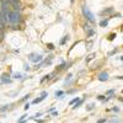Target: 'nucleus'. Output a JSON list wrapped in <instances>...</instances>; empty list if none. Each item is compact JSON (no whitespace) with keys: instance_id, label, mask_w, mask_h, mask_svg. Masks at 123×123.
<instances>
[{"instance_id":"f704fd0d","label":"nucleus","mask_w":123,"mask_h":123,"mask_svg":"<svg viewBox=\"0 0 123 123\" xmlns=\"http://www.w3.org/2000/svg\"><path fill=\"white\" fill-rule=\"evenodd\" d=\"M52 116H58V112L57 111H53V115Z\"/></svg>"},{"instance_id":"f8f14e48","label":"nucleus","mask_w":123,"mask_h":123,"mask_svg":"<svg viewBox=\"0 0 123 123\" xmlns=\"http://www.w3.org/2000/svg\"><path fill=\"white\" fill-rule=\"evenodd\" d=\"M95 57H96V53H91V54H90V55L86 58V63H89V62H90V60H92Z\"/></svg>"},{"instance_id":"393cba45","label":"nucleus","mask_w":123,"mask_h":123,"mask_svg":"<svg viewBox=\"0 0 123 123\" xmlns=\"http://www.w3.org/2000/svg\"><path fill=\"white\" fill-rule=\"evenodd\" d=\"M90 28H91V26H90V25L86 22V24L84 25V30H85V31H87V30H90Z\"/></svg>"},{"instance_id":"a211bd4d","label":"nucleus","mask_w":123,"mask_h":123,"mask_svg":"<svg viewBox=\"0 0 123 123\" xmlns=\"http://www.w3.org/2000/svg\"><path fill=\"white\" fill-rule=\"evenodd\" d=\"M47 96H48V92H47V91H42V94H41V97H42V98L44 100Z\"/></svg>"},{"instance_id":"e433bc0d","label":"nucleus","mask_w":123,"mask_h":123,"mask_svg":"<svg viewBox=\"0 0 123 123\" xmlns=\"http://www.w3.org/2000/svg\"><path fill=\"white\" fill-rule=\"evenodd\" d=\"M25 70H30V67L28 65H25Z\"/></svg>"},{"instance_id":"0eeeda50","label":"nucleus","mask_w":123,"mask_h":123,"mask_svg":"<svg viewBox=\"0 0 123 123\" xmlns=\"http://www.w3.org/2000/svg\"><path fill=\"white\" fill-rule=\"evenodd\" d=\"M113 12V7H107V9H105V10H102V11L100 12V15L101 16H104V15H110V14H112Z\"/></svg>"},{"instance_id":"6e6552de","label":"nucleus","mask_w":123,"mask_h":123,"mask_svg":"<svg viewBox=\"0 0 123 123\" xmlns=\"http://www.w3.org/2000/svg\"><path fill=\"white\" fill-rule=\"evenodd\" d=\"M9 83H11V79H9L7 74H4L1 76V84H9Z\"/></svg>"},{"instance_id":"cd10ccee","label":"nucleus","mask_w":123,"mask_h":123,"mask_svg":"<svg viewBox=\"0 0 123 123\" xmlns=\"http://www.w3.org/2000/svg\"><path fill=\"white\" fill-rule=\"evenodd\" d=\"M26 117H27V115H24V116H21V117H20V119H18V122H22V121H24Z\"/></svg>"},{"instance_id":"a878e982","label":"nucleus","mask_w":123,"mask_h":123,"mask_svg":"<svg viewBox=\"0 0 123 123\" xmlns=\"http://www.w3.org/2000/svg\"><path fill=\"white\" fill-rule=\"evenodd\" d=\"M106 94H107V95H113V94H115V90H113V89H112V90H108Z\"/></svg>"},{"instance_id":"c756f323","label":"nucleus","mask_w":123,"mask_h":123,"mask_svg":"<svg viewBox=\"0 0 123 123\" xmlns=\"http://www.w3.org/2000/svg\"><path fill=\"white\" fill-rule=\"evenodd\" d=\"M105 122H107L106 118H101V119H98V123H105Z\"/></svg>"},{"instance_id":"c9c22d12","label":"nucleus","mask_w":123,"mask_h":123,"mask_svg":"<svg viewBox=\"0 0 123 123\" xmlns=\"http://www.w3.org/2000/svg\"><path fill=\"white\" fill-rule=\"evenodd\" d=\"M36 116H37V117H35V118H38V117H39V116H42V113H41V112H38V113H37V115H36Z\"/></svg>"},{"instance_id":"6ab92c4d","label":"nucleus","mask_w":123,"mask_h":123,"mask_svg":"<svg viewBox=\"0 0 123 123\" xmlns=\"http://www.w3.org/2000/svg\"><path fill=\"white\" fill-rule=\"evenodd\" d=\"M71 78H73V75H71V74H69V75L67 76V79H65V85H67V84H69V81H70V79H71Z\"/></svg>"},{"instance_id":"1a4fd4ad","label":"nucleus","mask_w":123,"mask_h":123,"mask_svg":"<svg viewBox=\"0 0 123 123\" xmlns=\"http://www.w3.org/2000/svg\"><path fill=\"white\" fill-rule=\"evenodd\" d=\"M108 20H110V17L105 18V20H101V21H100V26L101 27H107L108 26Z\"/></svg>"},{"instance_id":"2eb2a0df","label":"nucleus","mask_w":123,"mask_h":123,"mask_svg":"<svg viewBox=\"0 0 123 123\" xmlns=\"http://www.w3.org/2000/svg\"><path fill=\"white\" fill-rule=\"evenodd\" d=\"M64 95V91H62V90H58V91H55V96H58V97H62Z\"/></svg>"},{"instance_id":"9d476101","label":"nucleus","mask_w":123,"mask_h":123,"mask_svg":"<svg viewBox=\"0 0 123 123\" xmlns=\"http://www.w3.org/2000/svg\"><path fill=\"white\" fill-rule=\"evenodd\" d=\"M83 102H84V100H83V98H79V100H78V101L75 102V106H74L73 108H74V110H76V108H79V107H80L81 105H83Z\"/></svg>"},{"instance_id":"423d86ee","label":"nucleus","mask_w":123,"mask_h":123,"mask_svg":"<svg viewBox=\"0 0 123 123\" xmlns=\"http://www.w3.org/2000/svg\"><path fill=\"white\" fill-rule=\"evenodd\" d=\"M97 79H98L100 81H107V80H108V73H106V71H102V73L98 74Z\"/></svg>"},{"instance_id":"ddd939ff","label":"nucleus","mask_w":123,"mask_h":123,"mask_svg":"<svg viewBox=\"0 0 123 123\" xmlns=\"http://www.w3.org/2000/svg\"><path fill=\"white\" fill-rule=\"evenodd\" d=\"M95 35V30H92V28H90V30H87V37L90 38V37H92Z\"/></svg>"},{"instance_id":"b1692460","label":"nucleus","mask_w":123,"mask_h":123,"mask_svg":"<svg viewBox=\"0 0 123 123\" xmlns=\"http://www.w3.org/2000/svg\"><path fill=\"white\" fill-rule=\"evenodd\" d=\"M47 48H48V49H54V44H53V43H48V44H47Z\"/></svg>"},{"instance_id":"aec40b11","label":"nucleus","mask_w":123,"mask_h":123,"mask_svg":"<svg viewBox=\"0 0 123 123\" xmlns=\"http://www.w3.org/2000/svg\"><path fill=\"white\" fill-rule=\"evenodd\" d=\"M42 100H43L42 97H38V98H35V100H33V102H32V104H39V102L42 101Z\"/></svg>"},{"instance_id":"20e7f679","label":"nucleus","mask_w":123,"mask_h":123,"mask_svg":"<svg viewBox=\"0 0 123 123\" xmlns=\"http://www.w3.org/2000/svg\"><path fill=\"white\" fill-rule=\"evenodd\" d=\"M0 25L5 28H6V25H7V15H5L1 10H0Z\"/></svg>"},{"instance_id":"f03ea898","label":"nucleus","mask_w":123,"mask_h":123,"mask_svg":"<svg viewBox=\"0 0 123 123\" xmlns=\"http://www.w3.org/2000/svg\"><path fill=\"white\" fill-rule=\"evenodd\" d=\"M83 15H84V17L87 20V21H90L91 24H94L95 22V16H94V14H92L90 10H89V7L86 6V5H83Z\"/></svg>"},{"instance_id":"4468645a","label":"nucleus","mask_w":123,"mask_h":123,"mask_svg":"<svg viewBox=\"0 0 123 123\" xmlns=\"http://www.w3.org/2000/svg\"><path fill=\"white\" fill-rule=\"evenodd\" d=\"M94 108H95V104H90L86 106V111H92Z\"/></svg>"},{"instance_id":"7c9ffc66","label":"nucleus","mask_w":123,"mask_h":123,"mask_svg":"<svg viewBox=\"0 0 123 123\" xmlns=\"http://www.w3.org/2000/svg\"><path fill=\"white\" fill-rule=\"evenodd\" d=\"M112 111H113V112H119V107H113Z\"/></svg>"},{"instance_id":"39448f33","label":"nucleus","mask_w":123,"mask_h":123,"mask_svg":"<svg viewBox=\"0 0 123 123\" xmlns=\"http://www.w3.org/2000/svg\"><path fill=\"white\" fill-rule=\"evenodd\" d=\"M30 60L31 62H33V63H39V62H42V59H43V57L42 55H36V54H30Z\"/></svg>"},{"instance_id":"473e14b6","label":"nucleus","mask_w":123,"mask_h":123,"mask_svg":"<svg viewBox=\"0 0 123 123\" xmlns=\"http://www.w3.org/2000/svg\"><path fill=\"white\" fill-rule=\"evenodd\" d=\"M24 108H25V110H26V111H27V110H28V108H30V104H26V105H25V107H24Z\"/></svg>"},{"instance_id":"dca6fc26","label":"nucleus","mask_w":123,"mask_h":123,"mask_svg":"<svg viewBox=\"0 0 123 123\" xmlns=\"http://www.w3.org/2000/svg\"><path fill=\"white\" fill-rule=\"evenodd\" d=\"M116 37H117V35H116V33H111V35L107 37V39H108V41H113Z\"/></svg>"},{"instance_id":"5701e85b","label":"nucleus","mask_w":123,"mask_h":123,"mask_svg":"<svg viewBox=\"0 0 123 123\" xmlns=\"http://www.w3.org/2000/svg\"><path fill=\"white\" fill-rule=\"evenodd\" d=\"M78 100H79V97H75V98H73V100H71V101L69 102V105H74V104H75V102H76Z\"/></svg>"},{"instance_id":"9b49d317","label":"nucleus","mask_w":123,"mask_h":123,"mask_svg":"<svg viewBox=\"0 0 123 123\" xmlns=\"http://www.w3.org/2000/svg\"><path fill=\"white\" fill-rule=\"evenodd\" d=\"M68 39H69V36H64L63 38L60 39V46H64V44H65V42H67Z\"/></svg>"},{"instance_id":"c85d7f7f","label":"nucleus","mask_w":123,"mask_h":123,"mask_svg":"<svg viewBox=\"0 0 123 123\" xmlns=\"http://www.w3.org/2000/svg\"><path fill=\"white\" fill-rule=\"evenodd\" d=\"M121 16H122V15H121V14L118 12V14H115V15H112V16H111L110 18H112V17H121Z\"/></svg>"},{"instance_id":"2f4dec72","label":"nucleus","mask_w":123,"mask_h":123,"mask_svg":"<svg viewBox=\"0 0 123 123\" xmlns=\"http://www.w3.org/2000/svg\"><path fill=\"white\" fill-rule=\"evenodd\" d=\"M28 97H30V95H26V96H25V97H24L21 101H26V100H28Z\"/></svg>"},{"instance_id":"bb28decb","label":"nucleus","mask_w":123,"mask_h":123,"mask_svg":"<svg viewBox=\"0 0 123 123\" xmlns=\"http://www.w3.org/2000/svg\"><path fill=\"white\" fill-rule=\"evenodd\" d=\"M14 78H15V79H21V78H22V75H21V74H15V75H14Z\"/></svg>"},{"instance_id":"f257e3e1","label":"nucleus","mask_w":123,"mask_h":123,"mask_svg":"<svg viewBox=\"0 0 123 123\" xmlns=\"http://www.w3.org/2000/svg\"><path fill=\"white\" fill-rule=\"evenodd\" d=\"M7 22L10 25H20L22 22V15L20 11H15V10H10L7 12Z\"/></svg>"},{"instance_id":"4be33fe9","label":"nucleus","mask_w":123,"mask_h":123,"mask_svg":"<svg viewBox=\"0 0 123 123\" xmlns=\"http://www.w3.org/2000/svg\"><path fill=\"white\" fill-rule=\"evenodd\" d=\"M117 50H118V49H117V48H115L113 50H112V52H110V53H108V57H111V55H113V54H116V53H117Z\"/></svg>"},{"instance_id":"412c9836","label":"nucleus","mask_w":123,"mask_h":123,"mask_svg":"<svg viewBox=\"0 0 123 123\" xmlns=\"http://www.w3.org/2000/svg\"><path fill=\"white\" fill-rule=\"evenodd\" d=\"M97 100H100V101H102V102H105L106 97H105V96H102V95H98V96H97Z\"/></svg>"},{"instance_id":"72a5a7b5","label":"nucleus","mask_w":123,"mask_h":123,"mask_svg":"<svg viewBox=\"0 0 123 123\" xmlns=\"http://www.w3.org/2000/svg\"><path fill=\"white\" fill-rule=\"evenodd\" d=\"M91 46H92V42H89L87 43V48H91Z\"/></svg>"},{"instance_id":"f3484780","label":"nucleus","mask_w":123,"mask_h":123,"mask_svg":"<svg viewBox=\"0 0 123 123\" xmlns=\"http://www.w3.org/2000/svg\"><path fill=\"white\" fill-rule=\"evenodd\" d=\"M9 110V105H5V106H3V107H0V112H5V111H7Z\"/></svg>"},{"instance_id":"7ed1b4c3","label":"nucleus","mask_w":123,"mask_h":123,"mask_svg":"<svg viewBox=\"0 0 123 123\" xmlns=\"http://www.w3.org/2000/svg\"><path fill=\"white\" fill-rule=\"evenodd\" d=\"M10 3V7H12V10L15 11H21L22 10V5L20 0H12V1H9Z\"/></svg>"},{"instance_id":"4c0bfd02","label":"nucleus","mask_w":123,"mask_h":123,"mask_svg":"<svg viewBox=\"0 0 123 123\" xmlns=\"http://www.w3.org/2000/svg\"><path fill=\"white\" fill-rule=\"evenodd\" d=\"M70 3H71V4H73V3H74V0H70Z\"/></svg>"}]
</instances>
